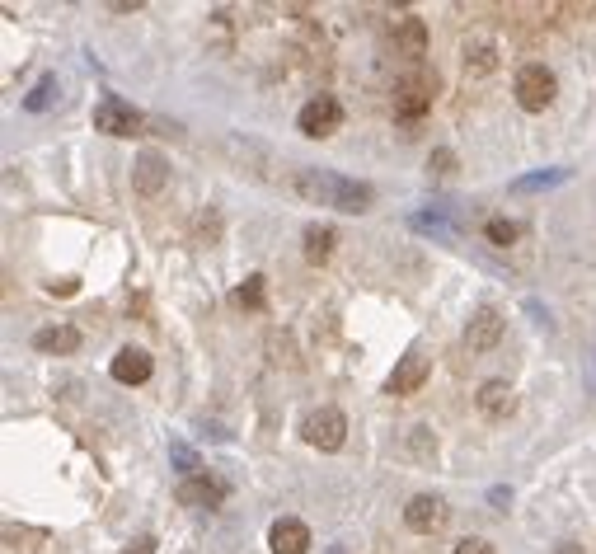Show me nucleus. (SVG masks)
<instances>
[{
  "label": "nucleus",
  "instance_id": "obj_1",
  "mask_svg": "<svg viewBox=\"0 0 596 554\" xmlns=\"http://www.w3.org/2000/svg\"><path fill=\"white\" fill-rule=\"evenodd\" d=\"M291 188L306 202H315V207H334V212H348V216H362L371 207V198H376L371 184L343 179L334 170H296L291 174Z\"/></svg>",
  "mask_w": 596,
  "mask_h": 554
},
{
  "label": "nucleus",
  "instance_id": "obj_2",
  "mask_svg": "<svg viewBox=\"0 0 596 554\" xmlns=\"http://www.w3.org/2000/svg\"><path fill=\"white\" fill-rule=\"evenodd\" d=\"M512 94H517V104L526 108V113H545V108L554 104V94H559V80H554L550 66L526 62L517 71V80H512Z\"/></svg>",
  "mask_w": 596,
  "mask_h": 554
},
{
  "label": "nucleus",
  "instance_id": "obj_3",
  "mask_svg": "<svg viewBox=\"0 0 596 554\" xmlns=\"http://www.w3.org/2000/svg\"><path fill=\"white\" fill-rule=\"evenodd\" d=\"M437 99V76L432 71H413V76L395 80V118L399 123H418Z\"/></svg>",
  "mask_w": 596,
  "mask_h": 554
},
{
  "label": "nucleus",
  "instance_id": "obj_4",
  "mask_svg": "<svg viewBox=\"0 0 596 554\" xmlns=\"http://www.w3.org/2000/svg\"><path fill=\"white\" fill-rule=\"evenodd\" d=\"M141 127H146L141 108H132L118 94H104L94 104V132H104V137H141Z\"/></svg>",
  "mask_w": 596,
  "mask_h": 554
},
{
  "label": "nucleus",
  "instance_id": "obj_5",
  "mask_svg": "<svg viewBox=\"0 0 596 554\" xmlns=\"http://www.w3.org/2000/svg\"><path fill=\"white\" fill-rule=\"evenodd\" d=\"M296 127H301V137H310V141L334 137L338 127H343V104H338L334 94H315V99L296 113Z\"/></svg>",
  "mask_w": 596,
  "mask_h": 554
},
{
  "label": "nucleus",
  "instance_id": "obj_6",
  "mask_svg": "<svg viewBox=\"0 0 596 554\" xmlns=\"http://www.w3.org/2000/svg\"><path fill=\"white\" fill-rule=\"evenodd\" d=\"M301 437H306L315 451H338L348 442V418L338 409H315V414L301 423Z\"/></svg>",
  "mask_w": 596,
  "mask_h": 554
},
{
  "label": "nucleus",
  "instance_id": "obj_7",
  "mask_svg": "<svg viewBox=\"0 0 596 554\" xmlns=\"http://www.w3.org/2000/svg\"><path fill=\"white\" fill-rule=\"evenodd\" d=\"M503 329H507L503 310L479 306L470 315V324H465V348H470V353H489V348H498V343H503Z\"/></svg>",
  "mask_w": 596,
  "mask_h": 554
},
{
  "label": "nucleus",
  "instance_id": "obj_8",
  "mask_svg": "<svg viewBox=\"0 0 596 554\" xmlns=\"http://www.w3.org/2000/svg\"><path fill=\"white\" fill-rule=\"evenodd\" d=\"M428 376H432L428 357H423V353H404V357H399V367L390 371V381H385V395H395V400H404V395H418Z\"/></svg>",
  "mask_w": 596,
  "mask_h": 554
},
{
  "label": "nucleus",
  "instance_id": "obj_9",
  "mask_svg": "<svg viewBox=\"0 0 596 554\" xmlns=\"http://www.w3.org/2000/svg\"><path fill=\"white\" fill-rule=\"evenodd\" d=\"M446 517H451V508H446L437 493H418V498H409V508H404V526H409V531H418V536L442 531Z\"/></svg>",
  "mask_w": 596,
  "mask_h": 554
},
{
  "label": "nucleus",
  "instance_id": "obj_10",
  "mask_svg": "<svg viewBox=\"0 0 596 554\" xmlns=\"http://www.w3.org/2000/svg\"><path fill=\"white\" fill-rule=\"evenodd\" d=\"M390 38H395V52H404L409 62H423V57H428V24L418 15L390 19Z\"/></svg>",
  "mask_w": 596,
  "mask_h": 554
},
{
  "label": "nucleus",
  "instance_id": "obj_11",
  "mask_svg": "<svg viewBox=\"0 0 596 554\" xmlns=\"http://www.w3.org/2000/svg\"><path fill=\"white\" fill-rule=\"evenodd\" d=\"M132 184H137L141 198H160V193H165V184H169V165L155 151H141L137 165H132Z\"/></svg>",
  "mask_w": 596,
  "mask_h": 554
},
{
  "label": "nucleus",
  "instance_id": "obj_12",
  "mask_svg": "<svg viewBox=\"0 0 596 554\" xmlns=\"http://www.w3.org/2000/svg\"><path fill=\"white\" fill-rule=\"evenodd\" d=\"M108 371H113V381L118 385H146L151 381V371H155V362H151L146 348H123V353L108 362Z\"/></svg>",
  "mask_w": 596,
  "mask_h": 554
},
{
  "label": "nucleus",
  "instance_id": "obj_13",
  "mask_svg": "<svg viewBox=\"0 0 596 554\" xmlns=\"http://www.w3.org/2000/svg\"><path fill=\"white\" fill-rule=\"evenodd\" d=\"M268 550L273 554H306L310 550V526L296 517H277L268 531Z\"/></svg>",
  "mask_w": 596,
  "mask_h": 554
},
{
  "label": "nucleus",
  "instance_id": "obj_14",
  "mask_svg": "<svg viewBox=\"0 0 596 554\" xmlns=\"http://www.w3.org/2000/svg\"><path fill=\"white\" fill-rule=\"evenodd\" d=\"M174 498H179L184 508H216V503L226 498V484H221V479H212V475H198V479H184Z\"/></svg>",
  "mask_w": 596,
  "mask_h": 554
},
{
  "label": "nucleus",
  "instance_id": "obj_15",
  "mask_svg": "<svg viewBox=\"0 0 596 554\" xmlns=\"http://www.w3.org/2000/svg\"><path fill=\"white\" fill-rule=\"evenodd\" d=\"M474 404H479V414L484 418H507L517 409V390L507 381H484L479 385V395H474Z\"/></svg>",
  "mask_w": 596,
  "mask_h": 554
},
{
  "label": "nucleus",
  "instance_id": "obj_16",
  "mask_svg": "<svg viewBox=\"0 0 596 554\" xmlns=\"http://www.w3.org/2000/svg\"><path fill=\"white\" fill-rule=\"evenodd\" d=\"M33 348L38 353H76L80 348V329L76 324H47L33 334Z\"/></svg>",
  "mask_w": 596,
  "mask_h": 554
},
{
  "label": "nucleus",
  "instance_id": "obj_17",
  "mask_svg": "<svg viewBox=\"0 0 596 554\" xmlns=\"http://www.w3.org/2000/svg\"><path fill=\"white\" fill-rule=\"evenodd\" d=\"M493 71H498V43L489 38L465 43V76H493Z\"/></svg>",
  "mask_w": 596,
  "mask_h": 554
},
{
  "label": "nucleus",
  "instance_id": "obj_18",
  "mask_svg": "<svg viewBox=\"0 0 596 554\" xmlns=\"http://www.w3.org/2000/svg\"><path fill=\"white\" fill-rule=\"evenodd\" d=\"M301 240H306V259H310V263H329L338 235H334V226H320V221H310Z\"/></svg>",
  "mask_w": 596,
  "mask_h": 554
},
{
  "label": "nucleus",
  "instance_id": "obj_19",
  "mask_svg": "<svg viewBox=\"0 0 596 554\" xmlns=\"http://www.w3.org/2000/svg\"><path fill=\"white\" fill-rule=\"evenodd\" d=\"M559 184H568V170H540V174L512 179V193H540V188H559Z\"/></svg>",
  "mask_w": 596,
  "mask_h": 554
},
{
  "label": "nucleus",
  "instance_id": "obj_20",
  "mask_svg": "<svg viewBox=\"0 0 596 554\" xmlns=\"http://www.w3.org/2000/svg\"><path fill=\"white\" fill-rule=\"evenodd\" d=\"M235 301H240V306L245 310H263L268 306V277H245V287H240V292H235Z\"/></svg>",
  "mask_w": 596,
  "mask_h": 554
},
{
  "label": "nucleus",
  "instance_id": "obj_21",
  "mask_svg": "<svg viewBox=\"0 0 596 554\" xmlns=\"http://www.w3.org/2000/svg\"><path fill=\"white\" fill-rule=\"evenodd\" d=\"M52 99H57V76H43L29 94H24V108H29V113H47Z\"/></svg>",
  "mask_w": 596,
  "mask_h": 554
},
{
  "label": "nucleus",
  "instance_id": "obj_22",
  "mask_svg": "<svg viewBox=\"0 0 596 554\" xmlns=\"http://www.w3.org/2000/svg\"><path fill=\"white\" fill-rule=\"evenodd\" d=\"M413 231H423V235H437V240H456V226L451 221H442V216H413Z\"/></svg>",
  "mask_w": 596,
  "mask_h": 554
},
{
  "label": "nucleus",
  "instance_id": "obj_23",
  "mask_svg": "<svg viewBox=\"0 0 596 554\" xmlns=\"http://www.w3.org/2000/svg\"><path fill=\"white\" fill-rule=\"evenodd\" d=\"M169 461L179 465V470H184V479H198V475H207V470H202V461L198 456H193V451L184 447V442H174V447H169Z\"/></svg>",
  "mask_w": 596,
  "mask_h": 554
},
{
  "label": "nucleus",
  "instance_id": "obj_24",
  "mask_svg": "<svg viewBox=\"0 0 596 554\" xmlns=\"http://www.w3.org/2000/svg\"><path fill=\"white\" fill-rule=\"evenodd\" d=\"M484 235H489L493 245H512V240H517V226H512V221H503V216H493L489 226H484Z\"/></svg>",
  "mask_w": 596,
  "mask_h": 554
},
{
  "label": "nucleus",
  "instance_id": "obj_25",
  "mask_svg": "<svg viewBox=\"0 0 596 554\" xmlns=\"http://www.w3.org/2000/svg\"><path fill=\"white\" fill-rule=\"evenodd\" d=\"M428 170L437 174V179L456 174V151H432V155H428Z\"/></svg>",
  "mask_w": 596,
  "mask_h": 554
},
{
  "label": "nucleus",
  "instance_id": "obj_26",
  "mask_svg": "<svg viewBox=\"0 0 596 554\" xmlns=\"http://www.w3.org/2000/svg\"><path fill=\"white\" fill-rule=\"evenodd\" d=\"M451 554H498V550H493L484 536H465V540H456V550Z\"/></svg>",
  "mask_w": 596,
  "mask_h": 554
},
{
  "label": "nucleus",
  "instance_id": "obj_27",
  "mask_svg": "<svg viewBox=\"0 0 596 554\" xmlns=\"http://www.w3.org/2000/svg\"><path fill=\"white\" fill-rule=\"evenodd\" d=\"M409 447H413V456H423V461H428V456H437V442H428V432H423V428H413Z\"/></svg>",
  "mask_w": 596,
  "mask_h": 554
},
{
  "label": "nucleus",
  "instance_id": "obj_28",
  "mask_svg": "<svg viewBox=\"0 0 596 554\" xmlns=\"http://www.w3.org/2000/svg\"><path fill=\"white\" fill-rule=\"evenodd\" d=\"M155 545H160V540H155V536H137V540H132V545H123V550H118V554H155Z\"/></svg>",
  "mask_w": 596,
  "mask_h": 554
},
{
  "label": "nucleus",
  "instance_id": "obj_29",
  "mask_svg": "<svg viewBox=\"0 0 596 554\" xmlns=\"http://www.w3.org/2000/svg\"><path fill=\"white\" fill-rule=\"evenodd\" d=\"M47 292H52V296H71V292H76V282H71V277H66V282H47Z\"/></svg>",
  "mask_w": 596,
  "mask_h": 554
},
{
  "label": "nucleus",
  "instance_id": "obj_30",
  "mask_svg": "<svg viewBox=\"0 0 596 554\" xmlns=\"http://www.w3.org/2000/svg\"><path fill=\"white\" fill-rule=\"evenodd\" d=\"M554 554H582V550L573 545V540H559V550H554Z\"/></svg>",
  "mask_w": 596,
  "mask_h": 554
}]
</instances>
